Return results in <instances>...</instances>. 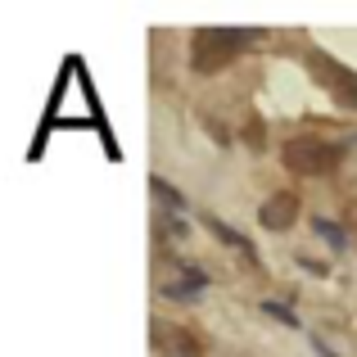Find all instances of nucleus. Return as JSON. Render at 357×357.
<instances>
[{
  "label": "nucleus",
  "mask_w": 357,
  "mask_h": 357,
  "mask_svg": "<svg viewBox=\"0 0 357 357\" xmlns=\"http://www.w3.org/2000/svg\"><path fill=\"white\" fill-rule=\"evenodd\" d=\"M158 231H163V236H172V240H185V236H190V227H185V218H167V222H163Z\"/></svg>",
  "instance_id": "9"
},
{
  "label": "nucleus",
  "mask_w": 357,
  "mask_h": 357,
  "mask_svg": "<svg viewBox=\"0 0 357 357\" xmlns=\"http://www.w3.org/2000/svg\"><path fill=\"white\" fill-rule=\"evenodd\" d=\"M208 231H213V236H218L222 244H231V249H240V253H253V244H249V240H244V236H240V231H236V227H227V222H218V218H208Z\"/></svg>",
  "instance_id": "6"
},
{
  "label": "nucleus",
  "mask_w": 357,
  "mask_h": 357,
  "mask_svg": "<svg viewBox=\"0 0 357 357\" xmlns=\"http://www.w3.org/2000/svg\"><path fill=\"white\" fill-rule=\"evenodd\" d=\"M262 312H267L271 321H280V326H289V331H298V317L289 312L285 303H276V298H267V303H262Z\"/></svg>",
  "instance_id": "8"
},
{
  "label": "nucleus",
  "mask_w": 357,
  "mask_h": 357,
  "mask_svg": "<svg viewBox=\"0 0 357 357\" xmlns=\"http://www.w3.org/2000/svg\"><path fill=\"white\" fill-rule=\"evenodd\" d=\"M204 285H208V276H204L199 267H185V280H176V285H167L163 294H167V298H195V294H199Z\"/></svg>",
  "instance_id": "4"
},
{
  "label": "nucleus",
  "mask_w": 357,
  "mask_h": 357,
  "mask_svg": "<svg viewBox=\"0 0 357 357\" xmlns=\"http://www.w3.org/2000/svg\"><path fill=\"white\" fill-rule=\"evenodd\" d=\"M285 163L294 167V172H331V167L340 163V149H331L326 140H289Z\"/></svg>",
  "instance_id": "2"
},
{
  "label": "nucleus",
  "mask_w": 357,
  "mask_h": 357,
  "mask_svg": "<svg viewBox=\"0 0 357 357\" xmlns=\"http://www.w3.org/2000/svg\"><path fill=\"white\" fill-rule=\"evenodd\" d=\"M312 231H317V236H321L326 244H331L335 253H344V249H349V231H344L340 222H331V218H317V222H312Z\"/></svg>",
  "instance_id": "5"
},
{
  "label": "nucleus",
  "mask_w": 357,
  "mask_h": 357,
  "mask_svg": "<svg viewBox=\"0 0 357 357\" xmlns=\"http://www.w3.org/2000/svg\"><path fill=\"white\" fill-rule=\"evenodd\" d=\"M258 222L267 231H289L298 222V199H294V195H276V199H267L258 208Z\"/></svg>",
  "instance_id": "3"
},
{
  "label": "nucleus",
  "mask_w": 357,
  "mask_h": 357,
  "mask_svg": "<svg viewBox=\"0 0 357 357\" xmlns=\"http://www.w3.org/2000/svg\"><path fill=\"white\" fill-rule=\"evenodd\" d=\"M258 27H199L195 32V73H213L231 63L240 50L258 45Z\"/></svg>",
  "instance_id": "1"
},
{
  "label": "nucleus",
  "mask_w": 357,
  "mask_h": 357,
  "mask_svg": "<svg viewBox=\"0 0 357 357\" xmlns=\"http://www.w3.org/2000/svg\"><path fill=\"white\" fill-rule=\"evenodd\" d=\"M149 190H154L158 199L167 204V208H185V195H181V190H172V185H167L163 176H149Z\"/></svg>",
  "instance_id": "7"
}]
</instances>
